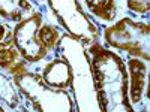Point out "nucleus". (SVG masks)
I'll use <instances>...</instances> for the list:
<instances>
[{"label": "nucleus", "mask_w": 150, "mask_h": 112, "mask_svg": "<svg viewBox=\"0 0 150 112\" xmlns=\"http://www.w3.org/2000/svg\"><path fill=\"white\" fill-rule=\"evenodd\" d=\"M59 52L71 67V85L78 112H102L98 102L89 55L81 42L63 34L59 41Z\"/></svg>", "instance_id": "nucleus-2"}, {"label": "nucleus", "mask_w": 150, "mask_h": 112, "mask_svg": "<svg viewBox=\"0 0 150 112\" xmlns=\"http://www.w3.org/2000/svg\"><path fill=\"white\" fill-rule=\"evenodd\" d=\"M5 33H6V29H5V26L2 22H0V41L3 39V36H5Z\"/></svg>", "instance_id": "nucleus-15"}, {"label": "nucleus", "mask_w": 150, "mask_h": 112, "mask_svg": "<svg viewBox=\"0 0 150 112\" xmlns=\"http://www.w3.org/2000/svg\"><path fill=\"white\" fill-rule=\"evenodd\" d=\"M0 99H3L11 106H15L18 103V94L3 75H0Z\"/></svg>", "instance_id": "nucleus-13"}, {"label": "nucleus", "mask_w": 150, "mask_h": 112, "mask_svg": "<svg viewBox=\"0 0 150 112\" xmlns=\"http://www.w3.org/2000/svg\"><path fill=\"white\" fill-rule=\"evenodd\" d=\"M38 37H39L41 43L50 51L53 48H57L62 36H60V32L53 24H45V26H41L39 30H38Z\"/></svg>", "instance_id": "nucleus-12"}, {"label": "nucleus", "mask_w": 150, "mask_h": 112, "mask_svg": "<svg viewBox=\"0 0 150 112\" xmlns=\"http://www.w3.org/2000/svg\"><path fill=\"white\" fill-rule=\"evenodd\" d=\"M26 63L27 61L23 60V57L18 52V49L14 45L12 33L6 32L3 39L0 41V69L9 72L12 76H14V75H17L20 72L27 70Z\"/></svg>", "instance_id": "nucleus-8"}, {"label": "nucleus", "mask_w": 150, "mask_h": 112, "mask_svg": "<svg viewBox=\"0 0 150 112\" xmlns=\"http://www.w3.org/2000/svg\"><path fill=\"white\" fill-rule=\"evenodd\" d=\"M0 112H6V111H5V109L2 108V105H0Z\"/></svg>", "instance_id": "nucleus-16"}, {"label": "nucleus", "mask_w": 150, "mask_h": 112, "mask_svg": "<svg viewBox=\"0 0 150 112\" xmlns=\"http://www.w3.org/2000/svg\"><path fill=\"white\" fill-rule=\"evenodd\" d=\"M48 5L71 37L83 45L96 43L99 29L83 12L78 0H48Z\"/></svg>", "instance_id": "nucleus-5"}, {"label": "nucleus", "mask_w": 150, "mask_h": 112, "mask_svg": "<svg viewBox=\"0 0 150 112\" xmlns=\"http://www.w3.org/2000/svg\"><path fill=\"white\" fill-rule=\"evenodd\" d=\"M90 60L98 102L102 112H134L128 97V70L116 54L93 43L86 49Z\"/></svg>", "instance_id": "nucleus-1"}, {"label": "nucleus", "mask_w": 150, "mask_h": 112, "mask_svg": "<svg viewBox=\"0 0 150 112\" xmlns=\"http://www.w3.org/2000/svg\"><path fill=\"white\" fill-rule=\"evenodd\" d=\"M71 67L63 58H56L44 67L42 81L56 90H66L71 85Z\"/></svg>", "instance_id": "nucleus-9"}, {"label": "nucleus", "mask_w": 150, "mask_h": 112, "mask_svg": "<svg viewBox=\"0 0 150 112\" xmlns=\"http://www.w3.org/2000/svg\"><path fill=\"white\" fill-rule=\"evenodd\" d=\"M86 5L92 14L104 21H112L117 15L116 0H86Z\"/></svg>", "instance_id": "nucleus-11"}, {"label": "nucleus", "mask_w": 150, "mask_h": 112, "mask_svg": "<svg viewBox=\"0 0 150 112\" xmlns=\"http://www.w3.org/2000/svg\"><path fill=\"white\" fill-rule=\"evenodd\" d=\"M129 99L134 112H149V97H147V79L149 67L147 63L138 58H131L129 63Z\"/></svg>", "instance_id": "nucleus-7"}, {"label": "nucleus", "mask_w": 150, "mask_h": 112, "mask_svg": "<svg viewBox=\"0 0 150 112\" xmlns=\"http://www.w3.org/2000/svg\"><path fill=\"white\" fill-rule=\"evenodd\" d=\"M41 26L42 15L33 12L29 17L18 21L12 32L14 45L18 49L23 60H26L27 63H38L48 54V49L41 43L39 37H38V30Z\"/></svg>", "instance_id": "nucleus-6"}, {"label": "nucleus", "mask_w": 150, "mask_h": 112, "mask_svg": "<svg viewBox=\"0 0 150 112\" xmlns=\"http://www.w3.org/2000/svg\"><path fill=\"white\" fill-rule=\"evenodd\" d=\"M105 42L112 46L126 51L140 60L149 61V37L150 29L144 22H135L131 18H123L114 26L105 29L104 32Z\"/></svg>", "instance_id": "nucleus-4"}, {"label": "nucleus", "mask_w": 150, "mask_h": 112, "mask_svg": "<svg viewBox=\"0 0 150 112\" xmlns=\"http://www.w3.org/2000/svg\"><path fill=\"white\" fill-rule=\"evenodd\" d=\"M33 14V6L27 0H0V17L18 22Z\"/></svg>", "instance_id": "nucleus-10"}, {"label": "nucleus", "mask_w": 150, "mask_h": 112, "mask_svg": "<svg viewBox=\"0 0 150 112\" xmlns=\"http://www.w3.org/2000/svg\"><path fill=\"white\" fill-rule=\"evenodd\" d=\"M128 8L135 14H147L149 0H128Z\"/></svg>", "instance_id": "nucleus-14"}, {"label": "nucleus", "mask_w": 150, "mask_h": 112, "mask_svg": "<svg viewBox=\"0 0 150 112\" xmlns=\"http://www.w3.org/2000/svg\"><path fill=\"white\" fill-rule=\"evenodd\" d=\"M15 85L38 109V112H74V105L65 90L48 87L41 76L29 70L14 75Z\"/></svg>", "instance_id": "nucleus-3"}]
</instances>
